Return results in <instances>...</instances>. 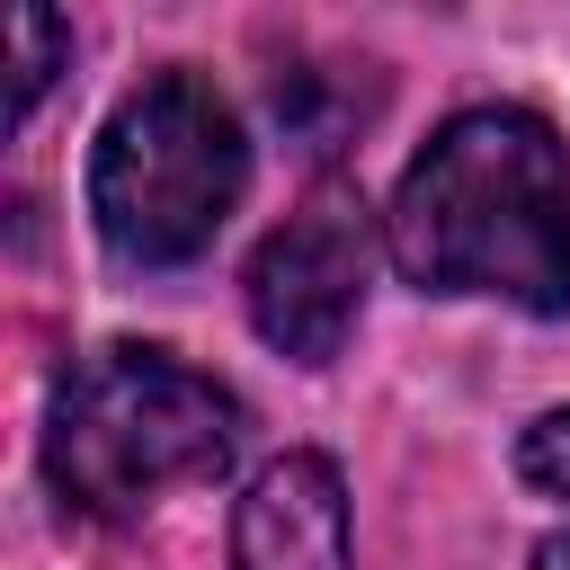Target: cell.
<instances>
[{
  "instance_id": "obj_1",
  "label": "cell",
  "mask_w": 570,
  "mask_h": 570,
  "mask_svg": "<svg viewBox=\"0 0 570 570\" xmlns=\"http://www.w3.org/2000/svg\"><path fill=\"white\" fill-rule=\"evenodd\" d=\"M392 267L419 294H499L570 312V142L534 107H463L401 169Z\"/></svg>"
},
{
  "instance_id": "obj_2",
  "label": "cell",
  "mask_w": 570,
  "mask_h": 570,
  "mask_svg": "<svg viewBox=\"0 0 570 570\" xmlns=\"http://www.w3.org/2000/svg\"><path fill=\"white\" fill-rule=\"evenodd\" d=\"M240 454V401L169 347H89L53 383L45 472L80 517H134L178 481H214Z\"/></svg>"
},
{
  "instance_id": "obj_3",
  "label": "cell",
  "mask_w": 570,
  "mask_h": 570,
  "mask_svg": "<svg viewBox=\"0 0 570 570\" xmlns=\"http://www.w3.org/2000/svg\"><path fill=\"white\" fill-rule=\"evenodd\" d=\"M240 187H249L240 116L196 71H151L142 89H125L89 151V214L125 267L205 258L214 232L232 223Z\"/></svg>"
},
{
  "instance_id": "obj_4",
  "label": "cell",
  "mask_w": 570,
  "mask_h": 570,
  "mask_svg": "<svg viewBox=\"0 0 570 570\" xmlns=\"http://www.w3.org/2000/svg\"><path fill=\"white\" fill-rule=\"evenodd\" d=\"M365 276H374V223H365V196L347 178H321L249 258L240 294H249V321L276 356L294 365H330L365 312Z\"/></svg>"
},
{
  "instance_id": "obj_5",
  "label": "cell",
  "mask_w": 570,
  "mask_h": 570,
  "mask_svg": "<svg viewBox=\"0 0 570 570\" xmlns=\"http://www.w3.org/2000/svg\"><path fill=\"white\" fill-rule=\"evenodd\" d=\"M232 570H347V490L330 454H276L240 490Z\"/></svg>"
},
{
  "instance_id": "obj_6",
  "label": "cell",
  "mask_w": 570,
  "mask_h": 570,
  "mask_svg": "<svg viewBox=\"0 0 570 570\" xmlns=\"http://www.w3.org/2000/svg\"><path fill=\"white\" fill-rule=\"evenodd\" d=\"M9 45H18V62H9V71H18V89H9V116L27 125V116H36V98L53 89V62H62V45H71V36H62V18H45V9H18V18H9Z\"/></svg>"
},
{
  "instance_id": "obj_7",
  "label": "cell",
  "mask_w": 570,
  "mask_h": 570,
  "mask_svg": "<svg viewBox=\"0 0 570 570\" xmlns=\"http://www.w3.org/2000/svg\"><path fill=\"white\" fill-rule=\"evenodd\" d=\"M517 472L552 499H570V410H543L525 436H517Z\"/></svg>"
},
{
  "instance_id": "obj_8",
  "label": "cell",
  "mask_w": 570,
  "mask_h": 570,
  "mask_svg": "<svg viewBox=\"0 0 570 570\" xmlns=\"http://www.w3.org/2000/svg\"><path fill=\"white\" fill-rule=\"evenodd\" d=\"M534 570H570V525H561V534H543V543H534Z\"/></svg>"
}]
</instances>
